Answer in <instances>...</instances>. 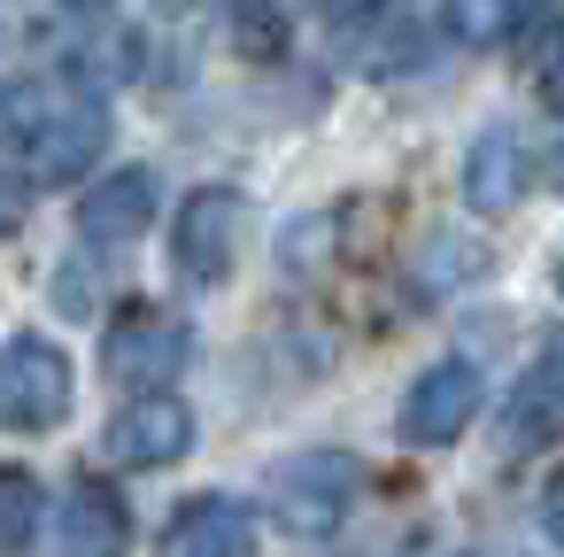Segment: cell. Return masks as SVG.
Segmentation results:
<instances>
[{
    "label": "cell",
    "mask_w": 564,
    "mask_h": 557,
    "mask_svg": "<svg viewBox=\"0 0 564 557\" xmlns=\"http://www.w3.org/2000/svg\"><path fill=\"white\" fill-rule=\"evenodd\" d=\"M356 488H364V472H356L348 449H302V457H286L271 472V518L286 534H302V542H325L348 518Z\"/></svg>",
    "instance_id": "1"
},
{
    "label": "cell",
    "mask_w": 564,
    "mask_h": 557,
    "mask_svg": "<svg viewBox=\"0 0 564 557\" xmlns=\"http://www.w3.org/2000/svg\"><path fill=\"white\" fill-rule=\"evenodd\" d=\"M70 410V356L40 333H17L0 349V426L9 433H47Z\"/></svg>",
    "instance_id": "2"
},
{
    "label": "cell",
    "mask_w": 564,
    "mask_h": 557,
    "mask_svg": "<svg viewBox=\"0 0 564 557\" xmlns=\"http://www.w3.org/2000/svg\"><path fill=\"white\" fill-rule=\"evenodd\" d=\"M240 233H248V202H240L232 186H202V194L178 210V233H171L178 279L217 287V279L232 271V256H240Z\"/></svg>",
    "instance_id": "3"
},
{
    "label": "cell",
    "mask_w": 564,
    "mask_h": 557,
    "mask_svg": "<svg viewBox=\"0 0 564 557\" xmlns=\"http://www.w3.org/2000/svg\"><path fill=\"white\" fill-rule=\"evenodd\" d=\"M101 148H109V117L70 86V94L55 101V117H47L17 156H24V171H32L40 186H78V179L101 163Z\"/></svg>",
    "instance_id": "4"
},
{
    "label": "cell",
    "mask_w": 564,
    "mask_h": 557,
    "mask_svg": "<svg viewBox=\"0 0 564 557\" xmlns=\"http://www.w3.org/2000/svg\"><path fill=\"white\" fill-rule=\"evenodd\" d=\"M101 364H109V379H124V387H163L171 372H186L194 364V333L171 318V310H124L117 325H109V341H101Z\"/></svg>",
    "instance_id": "5"
},
{
    "label": "cell",
    "mask_w": 564,
    "mask_h": 557,
    "mask_svg": "<svg viewBox=\"0 0 564 557\" xmlns=\"http://www.w3.org/2000/svg\"><path fill=\"white\" fill-rule=\"evenodd\" d=\"M101 449H109L117 464H132V472H163V464H178V457L194 449V410H186L178 395L140 387V403H124V410L109 418Z\"/></svg>",
    "instance_id": "6"
},
{
    "label": "cell",
    "mask_w": 564,
    "mask_h": 557,
    "mask_svg": "<svg viewBox=\"0 0 564 557\" xmlns=\"http://www.w3.org/2000/svg\"><path fill=\"white\" fill-rule=\"evenodd\" d=\"M471 418H479V372L464 356H448V364L417 372V387L402 395V418L394 426H402L410 449H448Z\"/></svg>",
    "instance_id": "7"
},
{
    "label": "cell",
    "mask_w": 564,
    "mask_h": 557,
    "mask_svg": "<svg viewBox=\"0 0 564 557\" xmlns=\"http://www.w3.org/2000/svg\"><path fill=\"white\" fill-rule=\"evenodd\" d=\"M525 186H533V140L518 125L479 132L471 156H464V202H471V217H510L525 202Z\"/></svg>",
    "instance_id": "8"
},
{
    "label": "cell",
    "mask_w": 564,
    "mask_h": 557,
    "mask_svg": "<svg viewBox=\"0 0 564 557\" xmlns=\"http://www.w3.org/2000/svg\"><path fill=\"white\" fill-rule=\"evenodd\" d=\"M163 557H256V511L240 495H194L163 526Z\"/></svg>",
    "instance_id": "9"
},
{
    "label": "cell",
    "mask_w": 564,
    "mask_h": 557,
    "mask_svg": "<svg viewBox=\"0 0 564 557\" xmlns=\"http://www.w3.org/2000/svg\"><path fill=\"white\" fill-rule=\"evenodd\" d=\"M155 225V171H109L101 186H86L78 202V233L117 248V240H140Z\"/></svg>",
    "instance_id": "10"
},
{
    "label": "cell",
    "mask_w": 564,
    "mask_h": 557,
    "mask_svg": "<svg viewBox=\"0 0 564 557\" xmlns=\"http://www.w3.org/2000/svg\"><path fill=\"white\" fill-rule=\"evenodd\" d=\"M55 534H63V557H117L124 534H132V518H124V503L101 480H78L63 495V526Z\"/></svg>",
    "instance_id": "11"
},
{
    "label": "cell",
    "mask_w": 564,
    "mask_h": 557,
    "mask_svg": "<svg viewBox=\"0 0 564 557\" xmlns=\"http://www.w3.org/2000/svg\"><path fill=\"white\" fill-rule=\"evenodd\" d=\"M502 441H510V457L556 441V356H533L525 379L510 387V403H502Z\"/></svg>",
    "instance_id": "12"
},
{
    "label": "cell",
    "mask_w": 564,
    "mask_h": 557,
    "mask_svg": "<svg viewBox=\"0 0 564 557\" xmlns=\"http://www.w3.org/2000/svg\"><path fill=\"white\" fill-rule=\"evenodd\" d=\"M441 24L456 47H510L533 24V0H441Z\"/></svg>",
    "instance_id": "13"
},
{
    "label": "cell",
    "mask_w": 564,
    "mask_h": 557,
    "mask_svg": "<svg viewBox=\"0 0 564 557\" xmlns=\"http://www.w3.org/2000/svg\"><path fill=\"white\" fill-rule=\"evenodd\" d=\"M232 47L248 63H279L294 47V0H232Z\"/></svg>",
    "instance_id": "14"
},
{
    "label": "cell",
    "mask_w": 564,
    "mask_h": 557,
    "mask_svg": "<svg viewBox=\"0 0 564 557\" xmlns=\"http://www.w3.org/2000/svg\"><path fill=\"white\" fill-rule=\"evenodd\" d=\"M70 86H55V78H17V86H0V148H24L47 117H55V101H63Z\"/></svg>",
    "instance_id": "15"
},
{
    "label": "cell",
    "mask_w": 564,
    "mask_h": 557,
    "mask_svg": "<svg viewBox=\"0 0 564 557\" xmlns=\"http://www.w3.org/2000/svg\"><path fill=\"white\" fill-rule=\"evenodd\" d=\"M32 534H40V480L0 464V557H17Z\"/></svg>",
    "instance_id": "16"
},
{
    "label": "cell",
    "mask_w": 564,
    "mask_h": 557,
    "mask_svg": "<svg viewBox=\"0 0 564 557\" xmlns=\"http://www.w3.org/2000/svg\"><path fill=\"white\" fill-rule=\"evenodd\" d=\"M24 225V194H17V179H0V240H9Z\"/></svg>",
    "instance_id": "17"
},
{
    "label": "cell",
    "mask_w": 564,
    "mask_h": 557,
    "mask_svg": "<svg viewBox=\"0 0 564 557\" xmlns=\"http://www.w3.org/2000/svg\"><path fill=\"white\" fill-rule=\"evenodd\" d=\"M317 9H325L333 24H356V17H371V9H379V0H317Z\"/></svg>",
    "instance_id": "18"
},
{
    "label": "cell",
    "mask_w": 564,
    "mask_h": 557,
    "mask_svg": "<svg viewBox=\"0 0 564 557\" xmlns=\"http://www.w3.org/2000/svg\"><path fill=\"white\" fill-rule=\"evenodd\" d=\"M70 9H109V0H70Z\"/></svg>",
    "instance_id": "19"
}]
</instances>
